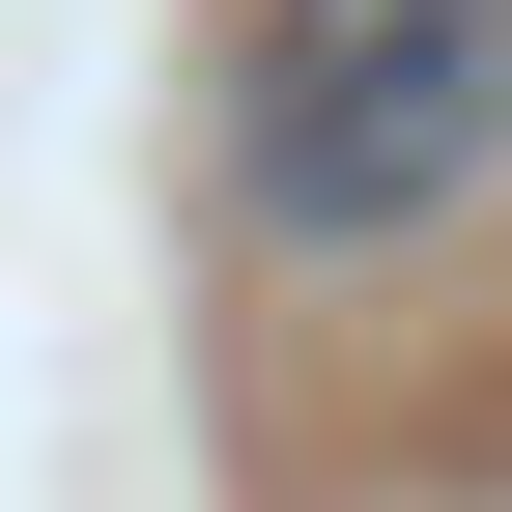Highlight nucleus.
<instances>
[{"mask_svg":"<svg viewBox=\"0 0 512 512\" xmlns=\"http://www.w3.org/2000/svg\"><path fill=\"white\" fill-rule=\"evenodd\" d=\"M512 171V0H228V200L285 256H399Z\"/></svg>","mask_w":512,"mask_h":512,"instance_id":"f257e3e1","label":"nucleus"}]
</instances>
